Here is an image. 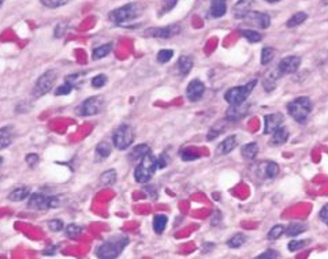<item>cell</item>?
Segmentation results:
<instances>
[{"mask_svg": "<svg viewBox=\"0 0 328 259\" xmlns=\"http://www.w3.org/2000/svg\"><path fill=\"white\" fill-rule=\"evenodd\" d=\"M129 239L123 235L112 236L108 240H105L100 247H97L96 256L101 259H114L119 256V254L127 246Z\"/></svg>", "mask_w": 328, "mask_h": 259, "instance_id": "obj_1", "label": "cell"}, {"mask_svg": "<svg viewBox=\"0 0 328 259\" xmlns=\"http://www.w3.org/2000/svg\"><path fill=\"white\" fill-rule=\"evenodd\" d=\"M157 168V160L149 152L140 160V163L134 169V179L137 183H148L152 179Z\"/></svg>", "mask_w": 328, "mask_h": 259, "instance_id": "obj_2", "label": "cell"}, {"mask_svg": "<svg viewBox=\"0 0 328 259\" xmlns=\"http://www.w3.org/2000/svg\"><path fill=\"white\" fill-rule=\"evenodd\" d=\"M287 112L296 122L304 124L312 112V101L309 97H298L287 104Z\"/></svg>", "mask_w": 328, "mask_h": 259, "instance_id": "obj_3", "label": "cell"}, {"mask_svg": "<svg viewBox=\"0 0 328 259\" xmlns=\"http://www.w3.org/2000/svg\"><path fill=\"white\" fill-rule=\"evenodd\" d=\"M141 15V6L138 3L124 4L122 7L116 8L110 12V21L115 25H123L126 22L136 19L137 16Z\"/></svg>", "mask_w": 328, "mask_h": 259, "instance_id": "obj_4", "label": "cell"}, {"mask_svg": "<svg viewBox=\"0 0 328 259\" xmlns=\"http://www.w3.org/2000/svg\"><path fill=\"white\" fill-rule=\"evenodd\" d=\"M256 84L257 81L253 79L246 85H244V86H236V88L228 89L226 94H224V100L227 101L230 105H241V104L246 103L248 97L252 94Z\"/></svg>", "mask_w": 328, "mask_h": 259, "instance_id": "obj_5", "label": "cell"}, {"mask_svg": "<svg viewBox=\"0 0 328 259\" xmlns=\"http://www.w3.org/2000/svg\"><path fill=\"white\" fill-rule=\"evenodd\" d=\"M134 142V130L127 124H122L112 134V144L118 150H126Z\"/></svg>", "mask_w": 328, "mask_h": 259, "instance_id": "obj_6", "label": "cell"}, {"mask_svg": "<svg viewBox=\"0 0 328 259\" xmlns=\"http://www.w3.org/2000/svg\"><path fill=\"white\" fill-rule=\"evenodd\" d=\"M56 78H58V74H56L53 70H48L45 71L43 75L37 79L36 86L33 89V94L34 97H41L49 93V90H52L53 85L56 82Z\"/></svg>", "mask_w": 328, "mask_h": 259, "instance_id": "obj_7", "label": "cell"}, {"mask_svg": "<svg viewBox=\"0 0 328 259\" xmlns=\"http://www.w3.org/2000/svg\"><path fill=\"white\" fill-rule=\"evenodd\" d=\"M104 108V97L103 96H93L89 97L84 103L81 104L77 112L81 116H93L100 113Z\"/></svg>", "mask_w": 328, "mask_h": 259, "instance_id": "obj_8", "label": "cell"}, {"mask_svg": "<svg viewBox=\"0 0 328 259\" xmlns=\"http://www.w3.org/2000/svg\"><path fill=\"white\" fill-rule=\"evenodd\" d=\"M180 32L178 25H168L164 28H149L144 32L145 37H153V38H171Z\"/></svg>", "mask_w": 328, "mask_h": 259, "instance_id": "obj_9", "label": "cell"}, {"mask_svg": "<svg viewBox=\"0 0 328 259\" xmlns=\"http://www.w3.org/2000/svg\"><path fill=\"white\" fill-rule=\"evenodd\" d=\"M301 66V57L298 56H287L284 59L280 60V63L278 64V72L280 74V76L288 75V74H294V72L300 68Z\"/></svg>", "mask_w": 328, "mask_h": 259, "instance_id": "obj_10", "label": "cell"}, {"mask_svg": "<svg viewBox=\"0 0 328 259\" xmlns=\"http://www.w3.org/2000/svg\"><path fill=\"white\" fill-rule=\"evenodd\" d=\"M245 22L253 25V26H257L260 29H268L269 25H271V18H269L268 14L265 12H259V11H249L246 15L242 18Z\"/></svg>", "mask_w": 328, "mask_h": 259, "instance_id": "obj_11", "label": "cell"}, {"mask_svg": "<svg viewBox=\"0 0 328 259\" xmlns=\"http://www.w3.org/2000/svg\"><path fill=\"white\" fill-rule=\"evenodd\" d=\"M279 175V165L274 161H263L257 165V176L261 179H275Z\"/></svg>", "mask_w": 328, "mask_h": 259, "instance_id": "obj_12", "label": "cell"}, {"mask_svg": "<svg viewBox=\"0 0 328 259\" xmlns=\"http://www.w3.org/2000/svg\"><path fill=\"white\" fill-rule=\"evenodd\" d=\"M205 93V85L200 79H193L186 88V97L189 101L196 103L201 100V97L204 96Z\"/></svg>", "mask_w": 328, "mask_h": 259, "instance_id": "obj_13", "label": "cell"}, {"mask_svg": "<svg viewBox=\"0 0 328 259\" xmlns=\"http://www.w3.org/2000/svg\"><path fill=\"white\" fill-rule=\"evenodd\" d=\"M283 115L282 113H271V115H265L264 117V134L267 135H271L278 130L279 127H282V123H283Z\"/></svg>", "mask_w": 328, "mask_h": 259, "instance_id": "obj_14", "label": "cell"}, {"mask_svg": "<svg viewBox=\"0 0 328 259\" xmlns=\"http://www.w3.org/2000/svg\"><path fill=\"white\" fill-rule=\"evenodd\" d=\"M49 196L41 194V192H34L30 195V200L28 202V207L33 209V210H47L49 209L48 206Z\"/></svg>", "mask_w": 328, "mask_h": 259, "instance_id": "obj_15", "label": "cell"}, {"mask_svg": "<svg viewBox=\"0 0 328 259\" xmlns=\"http://www.w3.org/2000/svg\"><path fill=\"white\" fill-rule=\"evenodd\" d=\"M253 3H254V0H238L232 7V14L236 19H242L250 11Z\"/></svg>", "mask_w": 328, "mask_h": 259, "instance_id": "obj_16", "label": "cell"}, {"mask_svg": "<svg viewBox=\"0 0 328 259\" xmlns=\"http://www.w3.org/2000/svg\"><path fill=\"white\" fill-rule=\"evenodd\" d=\"M236 136L235 135H231V136H227L226 140L222 141L219 145H217L216 148V154L217 155H223V154H228L230 152H232L234 149L236 148Z\"/></svg>", "mask_w": 328, "mask_h": 259, "instance_id": "obj_17", "label": "cell"}, {"mask_svg": "<svg viewBox=\"0 0 328 259\" xmlns=\"http://www.w3.org/2000/svg\"><path fill=\"white\" fill-rule=\"evenodd\" d=\"M248 109L249 107L245 103L241 104V105H230L227 111V119L231 120V122L242 119L248 113Z\"/></svg>", "mask_w": 328, "mask_h": 259, "instance_id": "obj_18", "label": "cell"}, {"mask_svg": "<svg viewBox=\"0 0 328 259\" xmlns=\"http://www.w3.org/2000/svg\"><path fill=\"white\" fill-rule=\"evenodd\" d=\"M227 12V4L226 0H211L209 14L212 18H222Z\"/></svg>", "mask_w": 328, "mask_h": 259, "instance_id": "obj_19", "label": "cell"}, {"mask_svg": "<svg viewBox=\"0 0 328 259\" xmlns=\"http://www.w3.org/2000/svg\"><path fill=\"white\" fill-rule=\"evenodd\" d=\"M271 135H272V138H271V142H269V144L274 145V146H280V145L287 142L290 134H288V130L286 127H279L274 134H271Z\"/></svg>", "mask_w": 328, "mask_h": 259, "instance_id": "obj_20", "label": "cell"}, {"mask_svg": "<svg viewBox=\"0 0 328 259\" xmlns=\"http://www.w3.org/2000/svg\"><path fill=\"white\" fill-rule=\"evenodd\" d=\"M193 68V59L190 56H180L176 63V70L182 76H186Z\"/></svg>", "mask_w": 328, "mask_h": 259, "instance_id": "obj_21", "label": "cell"}, {"mask_svg": "<svg viewBox=\"0 0 328 259\" xmlns=\"http://www.w3.org/2000/svg\"><path fill=\"white\" fill-rule=\"evenodd\" d=\"M14 138V130L12 127L0 128V150L8 148Z\"/></svg>", "mask_w": 328, "mask_h": 259, "instance_id": "obj_22", "label": "cell"}, {"mask_svg": "<svg viewBox=\"0 0 328 259\" xmlns=\"http://www.w3.org/2000/svg\"><path fill=\"white\" fill-rule=\"evenodd\" d=\"M241 153H242V157L248 161H252V160L256 158L257 153H259V145L256 142H250V144L244 145L241 148Z\"/></svg>", "mask_w": 328, "mask_h": 259, "instance_id": "obj_23", "label": "cell"}, {"mask_svg": "<svg viewBox=\"0 0 328 259\" xmlns=\"http://www.w3.org/2000/svg\"><path fill=\"white\" fill-rule=\"evenodd\" d=\"M280 78V74L278 72V70H272V71H269L267 75H265V78L263 79V86H264V89L267 90V92H271V90H274V88L276 86V81L279 79Z\"/></svg>", "mask_w": 328, "mask_h": 259, "instance_id": "obj_24", "label": "cell"}, {"mask_svg": "<svg viewBox=\"0 0 328 259\" xmlns=\"http://www.w3.org/2000/svg\"><path fill=\"white\" fill-rule=\"evenodd\" d=\"M116 171L115 169H108L101 173L100 176V186L101 187H111L116 182Z\"/></svg>", "mask_w": 328, "mask_h": 259, "instance_id": "obj_25", "label": "cell"}, {"mask_svg": "<svg viewBox=\"0 0 328 259\" xmlns=\"http://www.w3.org/2000/svg\"><path fill=\"white\" fill-rule=\"evenodd\" d=\"M29 194H30L29 187H18L8 194V200L12 201V202H20V201L28 198Z\"/></svg>", "mask_w": 328, "mask_h": 259, "instance_id": "obj_26", "label": "cell"}, {"mask_svg": "<svg viewBox=\"0 0 328 259\" xmlns=\"http://www.w3.org/2000/svg\"><path fill=\"white\" fill-rule=\"evenodd\" d=\"M306 19H308V14H306V12L304 11L296 12L294 15H291L290 18H288V21L286 22V26H287L288 29L296 28V26H298V25L304 24Z\"/></svg>", "mask_w": 328, "mask_h": 259, "instance_id": "obj_27", "label": "cell"}, {"mask_svg": "<svg viewBox=\"0 0 328 259\" xmlns=\"http://www.w3.org/2000/svg\"><path fill=\"white\" fill-rule=\"evenodd\" d=\"M306 229V225L304 223H291L286 229H284V235L294 237V236L301 235L302 232Z\"/></svg>", "mask_w": 328, "mask_h": 259, "instance_id": "obj_28", "label": "cell"}, {"mask_svg": "<svg viewBox=\"0 0 328 259\" xmlns=\"http://www.w3.org/2000/svg\"><path fill=\"white\" fill-rule=\"evenodd\" d=\"M149 152H151V149H149L148 145H138V146L132 149V152L129 154V158L132 160V161H137V160L142 158Z\"/></svg>", "mask_w": 328, "mask_h": 259, "instance_id": "obj_29", "label": "cell"}, {"mask_svg": "<svg viewBox=\"0 0 328 259\" xmlns=\"http://www.w3.org/2000/svg\"><path fill=\"white\" fill-rule=\"evenodd\" d=\"M167 217L164 214H156L153 217V229L156 232L157 235H161L167 227Z\"/></svg>", "mask_w": 328, "mask_h": 259, "instance_id": "obj_30", "label": "cell"}, {"mask_svg": "<svg viewBox=\"0 0 328 259\" xmlns=\"http://www.w3.org/2000/svg\"><path fill=\"white\" fill-rule=\"evenodd\" d=\"M240 33L241 36L244 37L245 40H248L249 43H259L263 38L260 33L256 32V30H252V29H242Z\"/></svg>", "mask_w": 328, "mask_h": 259, "instance_id": "obj_31", "label": "cell"}, {"mask_svg": "<svg viewBox=\"0 0 328 259\" xmlns=\"http://www.w3.org/2000/svg\"><path fill=\"white\" fill-rule=\"evenodd\" d=\"M111 51H112L111 44H104V45H101V47H99V48H95L92 52L93 60L103 59V57H105V56L108 55Z\"/></svg>", "mask_w": 328, "mask_h": 259, "instance_id": "obj_32", "label": "cell"}, {"mask_svg": "<svg viewBox=\"0 0 328 259\" xmlns=\"http://www.w3.org/2000/svg\"><path fill=\"white\" fill-rule=\"evenodd\" d=\"M111 154V145L107 144V142H100V144L96 146V155L100 160L107 158L108 155Z\"/></svg>", "mask_w": 328, "mask_h": 259, "instance_id": "obj_33", "label": "cell"}, {"mask_svg": "<svg viewBox=\"0 0 328 259\" xmlns=\"http://www.w3.org/2000/svg\"><path fill=\"white\" fill-rule=\"evenodd\" d=\"M245 240H246L245 235H242V233H236V235L232 236L231 239H228L227 244H228V247L240 248L241 246H244Z\"/></svg>", "mask_w": 328, "mask_h": 259, "instance_id": "obj_34", "label": "cell"}, {"mask_svg": "<svg viewBox=\"0 0 328 259\" xmlns=\"http://www.w3.org/2000/svg\"><path fill=\"white\" fill-rule=\"evenodd\" d=\"M81 233H82V228H81L80 225H77V224H70V225H67V228H66V235H67L70 239H77L78 236H81Z\"/></svg>", "mask_w": 328, "mask_h": 259, "instance_id": "obj_35", "label": "cell"}, {"mask_svg": "<svg viewBox=\"0 0 328 259\" xmlns=\"http://www.w3.org/2000/svg\"><path fill=\"white\" fill-rule=\"evenodd\" d=\"M283 235H284L283 225H275V227H272L271 229H269L267 237H268L269 240H276V239H279V237H282Z\"/></svg>", "mask_w": 328, "mask_h": 259, "instance_id": "obj_36", "label": "cell"}, {"mask_svg": "<svg viewBox=\"0 0 328 259\" xmlns=\"http://www.w3.org/2000/svg\"><path fill=\"white\" fill-rule=\"evenodd\" d=\"M172 56H174V51L172 49H161L159 53H157V62L161 64L164 63H168L170 60L172 59Z\"/></svg>", "mask_w": 328, "mask_h": 259, "instance_id": "obj_37", "label": "cell"}, {"mask_svg": "<svg viewBox=\"0 0 328 259\" xmlns=\"http://www.w3.org/2000/svg\"><path fill=\"white\" fill-rule=\"evenodd\" d=\"M274 55H275V51H274L271 47H265L261 51V64H268L271 60L274 59Z\"/></svg>", "mask_w": 328, "mask_h": 259, "instance_id": "obj_38", "label": "cell"}, {"mask_svg": "<svg viewBox=\"0 0 328 259\" xmlns=\"http://www.w3.org/2000/svg\"><path fill=\"white\" fill-rule=\"evenodd\" d=\"M306 246H308V242H306V240H293V242L288 243V250L294 252L301 250V248L306 247Z\"/></svg>", "mask_w": 328, "mask_h": 259, "instance_id": "obj_39", "label": "cell"}, {"mask_svg": "<svg viewBox=\"0 0 328 259\" xmlns=\"http://www.w3.org/2000/svg\"><path fill=\"white\" fill-rule=\"evenodd\" d=\"M72 86L71 84H68V82H64L62 86H59L58 89H55V94L56 96H66V94H70V92L72 90Z\"/></svg>", "mask_w": 328, "mask_h": 259, "instance_id": "obj_40", "label": "cell"}, {"mask_svg": "<svg viewBox=\"0 0 328 259\" xmlns=\"http://www.w3.org/2000/svg\"><path fill=\"white\" fill-rule=\"evenodd\" d=\"M105 84H107V76L104 74H99L92 79L93 88H103Z\"/></svg>", "mask_w": 328, "mask_h": 259, "instance_id": "obj_41", "label": "cell"}, {"mask_svg": "<svg viewBox=\"0 0 328 259\" xmlns=\"http://www.w3.org/2000/svg\"><path fill=\"white\" fill-rule=\"evenodd\" d=\"M63 221L59 218H56V220H51L48 223V228H49V231H52V232H59L63 229Z\"/></svg>", "mask_w": 328, "mask_h": 259, "instance_id": "obj_42", "label": "cell"}, {"mask_svg": "<svg viewBox=\"0 0 328 259\" xmlns=\"http://www.w3.org/2000/svg\"><path fill=\"white\" fill-rule=\"evenodd\" d=\"M41 3L48 8H58L67 3V0H41Z\"/></svg>", "mask_w": 328, "mask_h": 259, "instance_id": "obj_43", "label": "cell"}, {"mask_svg": "<svg viewBox=\"0 0 328 259\" xmlns=\"http://www.w3.org/2000/svg\"><path fill=\"white\" fill-rule=\"evenodd\" d=\"M176 3H178V0H166L163 4V7H161L160 10V15H163V14H166V12L168 11H171L172 8L176 6Z\"/></svg>", "mask_w": 328, "mask_h": 259, "instance_id": "obj_44", "label": "cell"}, {"mask_svg": "<svg viewBox=\"0 0 328 259\" xmlns=\"http://www.w3.org/2000/svg\"><path fill=\"white\" fill-rule=\"evenodd\" d=\"M259 259H274V258H279V254L274 250H267L265 252H263L261 255L257 256Z\"/></svg>", "mask_w": 328, "mask_h": 259, "instance_id": "obj_45", "label": "cell"}, {"mask_svg": "<svg viewBox=\"0 0 328 259\" xmlns=\"http://www.w3.org/2000/svg\"><path fill=\"white\" fill-rule=\"evenodd\" d=\"M26 164H28L29 167H36L37 164H39V155L37 154H28L26 155V158H25Z\"/></svg>", "mask_w": 328, "mask_h": 259, "instance_id": "obj_46", "label": "cell"}, {"mask_svg": "<svg viewBox=\"0 0 328 259\" xmlns=\"http://www.w3.org/2000/svg\"><path fill=\"white\" fill-rule=\"evenodd\" d=\"M180 155H182L184 161H192V160L198 158V154L197 153H192L190 150H185V152L180 153Z\"/></svg>", "mask_w": 328, "mask_h": 259, "instance_id": "obj_47", "label": "cell"}, {"mask_svg": "<svg viewBox=\"0 0 328 259\" xmlns=\"http://www.w3.org/2000/svg\"><path fill=\"white\" fill-rule=\"evenodd\" d=\"M60 204H62V196H49V200H48L49 209L59 207Z\"/></svg>", "mask_w": 328, "mask_h": 259, "instance_id": "obj_48", "label": "cell"}, {"mask_svg": "<svg viewBox=\"0 0 328 259\" xmlns=\"http://www.w3.org/2000/svg\"><path fill=\"white\" fill-rule=\"evenodd\" d=\"M168 161H170V160H168V155L167 154H161L160 157L157 158V167L163 169V168H166L168 165Z\"/></svg>", "mask_w": 328, "mask_h": 259, "instance_id": "obj_49", "label": "cell"}, {"mask_svg": "<svg viewBox=\"0 0 328 259\" xmlns=\"http://www.w3.org/2000/svg\"><path fill=\"white\" fill-rule=\"evenodd\" d=\"M320 218L323 220V223L328 227V206H324L320 210Z\"/></svg>", "mask_w": 328, "mask_h": 259, "instance_id": "obj_50", "label": "cell"}, {"mask_svg": "<svg viewBox=\"0 0 328 259\" xmlns=\"http://www.w3.org/2000/svg\"><path fill=\"white\" fill-rule=\"evenodd\" d=\"M64 32H66V26H64V24H59V25H58V28H56V30H55V36L56 37H62L64 34Z\"/></svg>", "mask_w": 328, "mask_h": 259, "instance_id": "obj_51", "label": "cell"}, {"mask_svg": "<svg viewBox=\"0 0 328 259\" xmlns=\"http://www.w3.org/2000/svg\"><path fill=\"white\" fill-rule=\"evenodd\" d=\"M267 3H278V2H280V0H265Z\"/></svg>", "mask_w": 328, "mask_h": 259, "instance_id": "obj_52", "label": "cell"}, {"mask_svg": "<svg viewBox=\"0 0 328 259\" xmlns=\"http://www.w3.org/2000/svg\"><path fill=\"white\" fill-rule=\"evenodd\" d=\"M321 3H323V6H328V0H321Z\"/></svg>", "mask_w": 328, "mask_h": 259, "instance_id": "obj_53", "label": "cell"}, {"mask_svg": "<svg viewBox=\"0 0 328 259\" xmlns=\"http://www.w3.org/2000/svg\"><path fill=\"white\" fill-rule=\"evenodd\" d=\"M2 163H3V158H2V157H0V165H2Z\"/></svg>", "mask_w": 328, "mask_h": 259, "instance_id": "obj_54", "label": "cell"}, {"mask_svg": "<svg viewBox=\"0 0 328 259\" xmlns=\"http://www.w3.org/2000/svg\"><path fill=\"white\" fill-rule=\"evenodd\" d=\"M3 2H4V0H0V6H2V4H3Z\"/></svg>", "mask_w": 328, "mask_h": 259, "instance_id": "obj_55", "label": "cell"}]
</instances>
